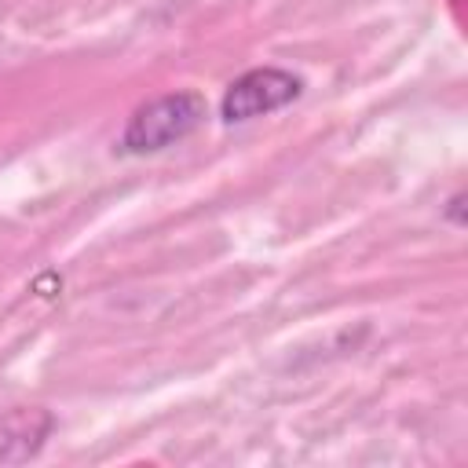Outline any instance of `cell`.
I'll return each instance as SVG.
<instances>
[{
	"mask_svg": "<svg viewBox=\"0 0 468 468\" xmlns=\"http://www.w3.org/2000/svg\"><path fill=\"white\" fill-rule=\"evenodd\" d=\"M205 117H208V102L201 91H165L132 110L117 146L128 157L161 154V150L190 139L205 124Z\"/></svg>",
	"mask_w": 468,
	"mask_h": 468,
	"instance_id": "1",
	"label": "cell"
},
{
	"mask_svg": "<svg viewBox=\"0 0 468 468\" xmlns=\"http://www.w3.org/2000/svg\"><path fill=\"white\" fill-rule=\"evenodd\" d=\"M303 95V77L285 66H256L234 77L219 99L223 124H245L256 117H267L274 110H285Z\"/></svg>",
	"mask_w": 468,
	"mask_h": 468,
	"instance_id": "2",
	"label": "cell"
},
{
	"mask_svg": "<svg viewBox=\"0 0 468 468\" xmlns=\"http://www.w3.org/2000/svg\"><path fill=\"white\" fill-rule=\"evenodd\" d=\"M442 216H446V223L464 227V194H461V190H457V194H450V201L442 205Z\"/></svg>",
	"mask_w": 468,
	"mask_h": 468,
	"instance_id": "3",
	"label": "cell"
}]
</instances>
